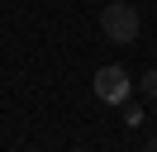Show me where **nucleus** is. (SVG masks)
<instances>
[{
	"instance_id": "nucleus-1",
	"label": "nucleus",
	"mask_w": 157,
	"mask_h": 152,
	"mask_svg": "<svg viewBox=\"0 0 157 152\" xmlns=\"http://www.w3.org/2000/svg\"><path fill=\"white\" fill-rule=\"evenodd\" d=\"M138 28H143V14H138V5H128V0H109V5L100 10V33H105L109 43H119V48L138 43Z\"/></svg>"
},
{
	"instance_id": "nucleus-3",
	"label": "nucleus",
	"mask_w": 157,
	"mask_h": 152,
	"mask_svg": "<svg viewBox=\"0 0 157 152\" xmlns=\"http://www.w3.org/2000/svg\"><path fill=\"white\" fill-rule=\"evenodd\" d=\"M138 90H143L147 100H157V66H152V71H143V76H138Z\"/></svg>"
},
{
	"instance_id": "nucleus-4",
	"label": "nucleus",
	"mask_w": 157,
	"mask_h": 152,
	"mask_svg": "<svg viewBox=\"0 0 157 152\" xmlns=\"http://www.w3.org/2000/svg\"><path fill=\"white\" fill-rule=\"evenodd\" d=\"M143 147H152V152H157V133H152V138H147V142H143Z\"/></svg>"
},
{
	"instance_id": "nucleus-2",
	"label": "nucleus",
	"mask_w": 157,
	"mask_h": 152,
	"mask_svg": "<svg viewBox=\"0 0 157 152\" xmlns=\"http://www.w3.org/2000/svg\"><path fill=\"white\" fill-rule=\"evenodd\" d=\"M128 86H133V81H128V71H124V66H100V71H95V95H100L105 104L128 100Z\"/></svg>"
}]
</instances>
